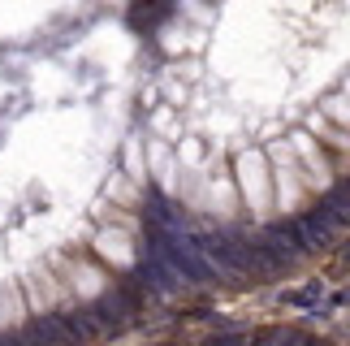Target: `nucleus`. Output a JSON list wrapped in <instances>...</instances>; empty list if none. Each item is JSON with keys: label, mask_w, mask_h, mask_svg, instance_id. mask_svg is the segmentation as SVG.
Instances as JSON below:
<instances>
[{"label": "nucleus", "mask_w": 350, "mask_h": 346, "mask_svg": "<svg viewBox=\"0 0 350 346\" xmlns=\"http://www.w3.org/2000/svg\"><path fill=\"white\" fill-rule=\"evenodd\" d=\"M165 0H0V346L117 312L160 234L143 109Z\"/></svg>", "instance_id": "1"}, {"label": "nucleus", "mask_w": 350, "mask_h": 346, "mask_svg": "<svg viewBox=\"0 0 350 346\" xmlns=\"http://www.w3.org/2000/svg\"><path fill=\"white\" fill-rule=\"evenodd\" d=\"M160 230L281 260L350 221V0H165L143 109Z\"/></svg>", "instance_id": "2"}, {"label": "nucleus", "mask_w": 350, "mask_h": 346, "mask_svg": "<svg viewBox=\"0 0 350 346\" xmlns=\"http://www.w3.org/2000/svg\"><path fill=\"white\" fill-rule=\"evenodd\" d=\"M182 346H329L299 334H242V338H208V342H182Z\"/></svg>", "instance_id": "3"}]
</instances>
